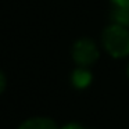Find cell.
<instances>
[{"mask_svg":"<svg viewBox=\"0 0 129 129\" xmlns=\"http://www.w3.org/2000/svg\"><path fill=\"white\" fill-rule=\"evenodd\" d=\"M92 81V75H90L89 71L86 70H76L72 74V83L76 87H85L90 83Z\"/></svg>","mask_w":129,"mask_h":129,"instance_id":"5","label":"cell"},{"mask_svg":"<svg viewBox=\"0 0 129 129\" xmlns=\"http://www.w3.org/2000/svg\"><path fill=\"white\" fill-rule=\"evenodd\" d=\"M72 56H74V60L79 65H90L97 60L99 51H97V49H96L94 43L92 40L81 39L74 46Z\"/></svg>","mask_w":129,"mask_h":129,"instance_id":"2","label":"cell"},{"mask_svg":"<svg viewBox=\"0 0 129 129\" xmlns=\"http://www.w3.org/2000/svg\"><path fill=\"white\" fill-rule=\"evenodd\" d=\"M20 129H57L54 122L47 118H32L20 126Z\"/></svg>","mask_w":129,"mask_h":129,"instance_id":"3","label":"cell"},{"mask_svg":"<svg viewBox=\"0 0 129 129\" xmlns=\"http://www.w3.org/2000/svg\"><path fill=\"white\" fill-rule=\"evenodd\" d=\"M62 129H83V128H81L79 125H75V123H71V125H67V126H64Z\"/></svg>","mask_w":129,"mask_h":129,"instance_id":"8","label":"cell"},{"mask_svg":"<svg viewBox=\"0 0 129 129\" xmlns=\"http://www.w3.org/2000/svg\"><path fill=\"white\" fill-rule=\"evenodd\" d=\"M117 6H125V7H129V0H112Z\"/></svg>","mask_w":129,"mask_h":129,"instance_id":"6","label":"cell"},{"mask_svg":"<svg viewBox=\"0 0 129 129\" xmlns=\"http://www.w3.org/2000/svg\"><path fill=\"white\" fill-rule=\"evenodd\" d=\"M4 86H6V78H4V75L2 72H0V93L3 92Z\"/></svg>","mask_w":129,"mask_h":129,"instance_id":"7","label":"cell"},{"mask_svg":"<svg viewBox=\"0 0 129 129\" xmlns=\"http://www.w3.org/2000/svg\"><path fill=\"white\" fill-rule=\"evenodd\" d=\"M103 43L107 51L114 57H123L129 54V32L125 29V26H108L104 31Z\"/></svg>","mask_w":129,"mask_h":129,"instance_id":"1","label":"cell"},{"mask_svg":"<svg viewBox=\"0 0 129 129\" xmlns=\"http://www.w3.org/2000/svg\"><path fill=\"white\" fill-rule=\"evenodd\" d=\"M112 20L117 22V25L129 26V7L117 6L112 11Z\"/></svg>","mask_w":129,"mask_h":129,"instance_id":"4","label":"cell"}]
</instances>
